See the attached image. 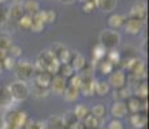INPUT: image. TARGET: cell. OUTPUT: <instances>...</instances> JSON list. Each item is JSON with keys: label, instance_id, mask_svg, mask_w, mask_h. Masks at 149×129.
<instances>
[{"label": "cell", "instance_id": "obj_23", "mask_svg": "<svg viewBox=\"0 0 149 129\" xmlns=\"http://www.w3.org/2000/svg\"><path fill=\"white\" fill-rule=\"evenodd\" d=\"M73 114H74V116L77 117L78 121H83V119L90 114V110H88V107L84 105H77L75 108L73 110Z\"/></svg>", "mask_w": 149, "mask_h": 129}, {"label": "cell", "instance_id": "obj_8", "mask_svg": "<svg viewBox=\"0 0 149 129\" xmlns=\"http://www.w3.org/2000/svg\"><path fill=\"white\" fill-rule=\"evenodd\" d=\"M95 83L96 80L93 79V76H82V84L79 88V93L84 94L87 97L95 94Z\"/></svg>", "mask_w": 149, "mask_h": 129}, {"label": "cell", "instance_id": "obj_25", "mask_svg": "<svg viewBox=\"0 0 149 129\" xmlns=\"http://www.w3.org/2000/svg\"><path fill=\"white\" fill-rule=\"evenodd\" d=\"M62 94H64V98L66 99V101L73 102V101H75V99L78 98L79 90L75 89V88H73V87H70V85H68V87L65 88V90H64V93Z\"/></svg>", "mask_w": 149, "mask_h": 129}, {"label": "cell", "instance_id": "obj_28", "mask_svg": "<svg viewBox=\"0 0 149 129\" xmlns=\"http://www.w3.org/2000/svg\"><path fill=\"white\" fill-rule=\"evenodd\" d=\"M17 23H18L19 28H24V30H30L31 23H33V17H31L30 14L25 13L24 16H22L18 21H17Z\"/></svg>", "mask_w": 149, "mask_h": 129}, {"label": "cell", "instance_id": "obj_26", "mask_svg": "<svg viewBox=\"0 0 149 129\" xmlns=\"http://www.w3.org/2000/svg\"><path fill=\"white\" fill-rule=\"evenodd\" d=\"M12 45H13V41L9 35H7V34H0V50L8 52V49H9Z\"/></svg>", "mask_w": 149, "mask_h": 129}, {"label": "cell", "instance_id": "obj_12", "mask_svg": "<svg viewBox=\"0 0 149 129\" xmlns=\"http://www.w3.org/2000/svg\"><path fill=\"white\" fill-rule=\"evenodd\" d=\"M141 98L136 96H131L130 98H127V102L126 103V107H127V111L131 114H136L141 111Z\"/></svg>", "mask_w": 149, "mask_h": 129}, {"label": "cell", "instance_id": "obj_17", "mask_svg": "<svg viewBox=\"0 0 149 129\" xmlns=\"http://www.w3.org/2000/svg\"><path fill=\"white\" fill-rule=\"evenodd\" d=\"M93 3L96 8H99L101 12L105 13L111 12L117 5V0H93Z\"/></svg>", "mask_w": 149, "mask_h": 129}, {"label": "cell", "instance_id": "obj_31", "mask_svg": "<svg viewBox=\"0 0 149 129\" xmlns=\"http://www.w3.org/2000/svg\"><path fill=\"white\" fill-rule=\"evenodd\" d=\"M90 114H92L95 117H97V119L101 120L102 117L105 116V106L101 105V103H97V105H95L92 108H91Z\"/></svg>", "mask_w": 149, "mask_h": 129}, {"label": "cell", "instance_id": "obj_13", "mask_svg": "<svg viewBox=\"0 0 149 129\" xmlns=\"http://www.w3.org/2000/svg\"><path fill=\"white\" fill-rule=\"evenodd\" d=\"M13 98L10 96V92L8 87H1L0 88V106L4 108H10L13 103Z\"/></svg>", "mask_w": 149, "mask_h": 129}, {"label": "cell", "instance_id": "obj_20", "mask_svg": "<svg viewBox=\"0 0 149 129\" xmlns=\"http://www.w3.org/2000/svg\"><path fill=\"white\" fill-rule=\"evenodd\" d=\"M22 7H24V12L30 16H34L39 12V3L35 0H26L22 4Z\"/></svg>", "mask_w": 149, "mask_h": 129}, {"label": "cell", "instance_id": "obj_4", "mask_svg": "<svg viewBox=\"0 0 149 129\" xmlns=\"http://www.w3.org/2000/svg\"><path fill=\"white\" fill-rule=\"evenodd\" d=\"M123 27H125V31L130 35H136L139 34L140 31L143 30L144 27V21L143 19H139V18H126L125 23H123Z\"/></svg>", "mask_w": 149, "mask_h": 129}, {"label": "cell", "instance_id": "obj_22", "mask_svg": "<svg viewBox=\"0 0 149 129\" xmlns=\"http://www.w3.org/2000/svg\"><path fill=\"white\" fill-rule=\"evenodd\" d=\"M131 96H132V93H131L130 88H126V87L121 88V89H116V92H114V94H113L116 101H123V102L127 98H130Z\"/></svg>", "mask_w": 149, "mask_h": 129}, {"label": "cell", "instance_id": "obj_10", "mask_svg": "<svg viewBox=\"0 0 149 129\" xmlns=\"http://www.w3.org/2000/svg\"><path fill=\"white\" fill-rule=\"evenodd\" d=\"M110 112L116 119H122L128 114L127 107H126V103L123 101H114V103L110 107Z\"/></svg>", "mask_w": 149, "mask_h": 129}, {"label": "cell", "instance_id": "obj_14", "mask_svg": "<svg viewBox=\"0 0 149 129\" xmlns=\"http://www.w3.org/2000/svg\"><path fill=\"white\" fill-rule=\"evenodd\" d=\"M8 14H9V19H13V21H16V22L18 21V19L25 14L22 3H18V1L13 3V4L10 5L9 10H8Z\"/></svg>", "mask_w": 149, "mask_h": 129}, {"label": "cell", "instance_id": "obj_15", "mask_svg": "<svg viewBox=\"0 0 149 129\" xmlns=\"http://www.w3.org/2000/svg\"><path fill=\"white\" fill-rule=\"evenodd\" d=\"M45 129H65L64 120L60 115H52L48 117V120L44 123Z\"/></svg>", "mask_w": 149, "mask_h": 129}, {"label": "cell", "instance_id": "obj_27", "mask_svg": "<svg viewBox=\"0 0 149 129\" xmlns=\"http://www.w3.org/2000/svg\"><path fill=\"white\" fill-rule=\"evenodd\" d=\"M75 74V71L71 68V66L69 63H61L60 65V70H58V75H61L64 79H69Z\"/></svg>", "mask_w": 149, "mask_h": 129}, {"label": "cell", "instance_id": "obj_39", "mask_svg": "<svg viewBox=\"0 0 149 129\" xmlns=\"http://www.w3.org/2000/svg\"><path fill=\"white\" fill-rule=\"evenodd\" d=\"M45 13V23H52V22L56 21V12L53 9H47L44 10Z\"/></svg>", "mask_w": 149, "mask_h": 129}, {"label": "cell", "instance_id": "obj_1", "mask_svg": "<svg viewBox=\"0 0 149 129\" xmlns=\"http://www.w3.org/2000/svg\"><path fill=\"white\" fill-rule=\"evenodd\" d=\"M100 44L105 48V49H116L119 44H121V35L118 31L111 30V28H105L100 32L99 35Z\"/></svg>", "mask_w": 149, "mask_h": 129}, {"label": "cell", "instance_id": "obj_30", "mask_svg": "<svg viewBox=\"0 0 149 129\" xmlns=\"http://www.w3.org/2000/svg\"><path fill=\"white\" fill-rule=\"evenodd\" d=\"M100 71H101L102 74H105V75H110L114 71V65L111 63V62H109L108 59L104 58L102 61H100Z\"/></svg>", "mask_w": 149, "mask_h": 129}, {"label": "cell", "instance_id": "obj_11", "mask_svg": "<svg viewBox=\"0 0 149 129\" xmlns=\"http://www.w3.org/2000/svg\"><path fill=\"white\" fill-rule=\"evenodd\" d=\"M130 121L135 129H144L145 125H147V123H148V119H147L145 112H141V111H140V112H136V114H131Z\"/></svg>", "mask_w": 149, "mask_h": 129}, {"label": "cell", "instance_id": "obj_37", "mask_svg": "<svg viewBox=\"0 0 149 129\" xmlns=\"http://www.w3.org/2000/svg\"><path fill=\"white\" fill-rule=\"evenodd\" d=\"M9 21V14H8V9L0 5V26H4Z\"/></svg>", "mask_w": 149, "mask_h": 129}, {"label": "cell", "instance_id": "obj_9", "mask_svg": "<svg viewBox=\"0 0 149 129\" xmlns=\"http://www.w3.org/2000/svg\"><path fill=\"white\" fill-rule=\"evenodd\" d=\"M86 63H87V61H86V58L81 53H78V52L71 53L70 59H69V65L71 66V68H73L75 72H81L83 70V67L86 66Z\"/></svg>", "mask_w": 149, "mask_h": 129}, {"label": "cell", "instance_id": "obj_2", "mask_svg": "<svg viewBox=\"0 0 149 129\" xmlns=\"http://www.w3.org/2000/svg\"><path fill=\"white\" fill-rule=\"evenodd\" d=\"M8 89L10 92V96H12L13 101L16 102H21V101H25L27 99V97L30 96V89H29L27 84L25 81H17L12 83V84L8 87Z\"/></svg>", "mask_w": 149, "mask_h": 129}, {"label": "cell", "instance_id": "obj_38", "mask_svg": "<svg viewBox=\"0 0 149 129\" xmlns=\"http://www.w3.org/2000/svg\"><path fill=\"white\" fill-rule=\"evenodd\" d=\"M25 129H45L44 123L42 121H34V120H29Z\"/></svg>", "mask_w": 149, "mask_h": 129}, {"label": "cell", "instance_id": "obj_36", "mask_svg": "<svg viewBox=\"0 0 149 129\" xmlns=\"http://www.w3.org/2000/svg\"><path fill=\"white\" fill-rule=\"evenodd\" d=\"M7 53H9V57H12V58L16 59L22 54V49H21V47H18V45H12V47L8 49Z\"/></svg>", "mask_w": 149, "mask_h": 129}, {"label": "cell", "instance_id": "obj_35", "mask_svg": "<svg viewBox=\"0 0 149 129\" xmlns=\"http://www.w3.org/2000/svg\"><path fill=\"white\" fill-rule=\"evenodd\" d=\"M95 3H93V0H88V1L86 3H82V10L86 14H91L95 10Z\"/></svg>", "mask_w": 149, "mask_h": 129}, {"label": "cell", "instance_id": "obj_24", "mask_svg": "<svg viewBox=\"0 0 149 129\" xmlns=\"http://www.w3.org/2000/svg\"><path fill=\"white\" fill-rule=\"evenodd\" d=\"M109 89H110V85L108 84V81L99 80V81L95 83V93H97L99 96H105V94H108Z\"/></svg>", "mask_w": 149, "mask_h": 129}, {"label": "cell", "instance_id": "obj_16", "mask_svg": "<svg viewBox=\"0 0 149 129\" xmlns=\"http://www.w3.org/2000/svg\"><path fill=\"white\" fill-rule=\"evenodd\" d=\"M52 76L48 71H43V72H39L36 74L35 76V85H39V87H43V88H49V84H51V80H52Z\"/></svg>", "mask_w": 149, "mask_h": 129}, {"label": "cell", "instance_id": "obj_21", "mask_svg": "<svg viewBox=\"0 0 149 129\" xmlns=\"http://www.w3.org/2000/svg\"><path fill=\"white\" fill-rule=\"evenodd\" d=\"M107 53H108V50L105 49L104 47H102L101 44H96L95 45V48H93V62H100V61H102V59L107 57Z\"/></svg>", "mask_w": 149, "mask_h": 129}, {"label": "cell", "instance_id": "obj_19", "mask_svg": "<svg viewBox=\"0 0 149 129\" xmlns=\"http://www.w3.org/2000/svg\"><path fill=\"white\" fill-rule=\"evenodd\" d=\"M125 21H126V17L123 16V14H119V13L111 14V16L108 18V23L111 27V30H116V28H118V27H121V26H123Z\"/></svg>", "mask_w": 149, "mask_h": 129}, {"label": "cell", "instance_id": "obj_41", "mask_svg": "<svg viewBox=\"0 0 149 129\" xmlns=\"http://www.w3.org/2000/svg\"><path fill=\"white\" fill-rule=\"evenodd\" d=\"M81 1H82V3H86V1H88V0H81Z\"/></svg>", "mask_w": 149, "mask_h": 129}, {"label": "cell", "instance_id": "obj_5", "mask_svg": "<svg viewBox=\"0 0 149 129\" xmlns=\"http://www.w3.org/2000/svg\"><path fill=\"white\" fill-rule=\"evenodd\" d=\"M126 79H127V77H126L123 70H117L110 74L108 84L111 85L114 89H121V88L126 87Z\"/></svg>", "mask_w": 149, "mask_h": 129}, {"label": "cell", "instance_id": "obj_33", "mask_svg": "<svg viewBox=\"0 0 149 129\" xmlns=\"http://www.w3.org/2000/svg\"><path fill=\"white\" fill-rule=\"evenodd\" d=\"M81 84H82V75L81 74H74L71 77H69V84L70 87L75 88V89L79 90V88H81Z\"/></svg>", "mask_w": 149, "mask_h": 129}, {"label": "cell", "instance_id": "obj_3", "mask_svg": "<svg viewBox=\"0 0 149 129\" xmlns=\"http://www.w3.org/2000/svg\"><path fill=\"white\" fill-rule=\"evenodd\" d=\"M16 76L18 77L19 81H29V80H31L35 75V72H34V66L31 62L29 61H19L17 62L16 65Z\"/></svg>", "mask_w": 149, "mask_h": 129}, {"label": "cell", "instance_id": "obj_18", "mask_svg": "<svg viewBox=\"0 0 149 129\" xmlns=\"http://www.w3.org/2000/svg\"><path fill=\"white\" fill-rule=\"evenodd\" d=\"M82 123L86 129H99L101 127V120L95 117L92 114H88V115L83 119Z\"/></svg>", "mask_w": 149, "mask_h": 129}, {"label": "cell", "instance_id": "obj_40", "mask_svg": "<svg viewBox=\"0 0 149 129\" xmlns=\"http://www.w3.org/2000/svg\"><path fill=\"white\" fill-rule=\"evenodd\" d=\"M107 129H123V124L119 119H113L110 123H109Z\"/></svg>", "mask_w": 149, "mask_h": 129}, {"label": "cell", "instance_id": "obj_34", "mask_svg": "<svg viewBox=\"0 0 149 129\" xmlns=\"http://www.w3.org/2000/svg\"><path fill=\"white\" fill-rule=\"evenodd\" d=\"M1 63H3V67H4L5 70H12V68L16 67L17 61H16L14 58H12V57L7 56V57H5V58L1 61Z\"/></svg>", "mask_w": 149, "mask_h": 129}, {"label": "cell", "instance_id": "obj_29", "mask_svg": "<svg viewBox=\"0 0 149 129\" xmlns=\"http://www.w3.org/2000/svg\"><path fill=\"white\" fill-rule=\"evenodd\" d=\"M107 59L116 66V65H119V62L122 61V57H121V53L117 49H110L107 53Z\"/></svg>", "mask_w": 149, "mask_h": 129}, {"label": "cell", "instance_id": "obj_42", "mask_svg": "<svg viewBox=\"0 0 149 129\" xmlns=\"http://www.w3.org/2000/svg\"><path fill=\"white\" fill-rule=\"evenodd\" d=\"M0 88H1V87H0Z\"/></svg>", "mask_w": 149, "mask_h": 129}, {"label": "cell", "instance_id": "obj_6", "mask_svg": "<svg viewBox=\"0 0 149 129\" xmlns=\"http://www.w3.org/2000/svg\"><path fill=\"white\" fill-rule=\"evenodd\" d=\"M130 17L144 21L145 17H147V3L144 0H137V1L134 3L130 9Z\"/></svg>", "mask_w": 149, "mask_h": 129}, {"label": "cell", "instance_id": "obj_7", "mask_svg": "<svg viewBox=\"0 0 149 129\" xmlns=\"http://www.w3.org/2000/svg\"><path fill=\"white\" fill-rule=\"evenodd\" d=\"M66 87H68L66 79H64V77L61 75H58V74L52 76V80H51V84H49L51 92H53V93H56V94H62Z\"/></svg>", "mask_w": 149, "mask_h": 129}, {"label": "cell", "instance_id": "obj_32", "mask_svg": "<svg viewBox=\"0 0 149 129\" xmlns=\"http://www.w3.org/2000/svg\"><path fill=\"white\" fill-rule=\"evenodd\" d=\"M33 93H34V96L38 97V98H45V97H48V94H49V88H43V87H39V85L34 84Z\"/></svg>", "mask_w": 149, "mask_h": 129}]
</instances>
